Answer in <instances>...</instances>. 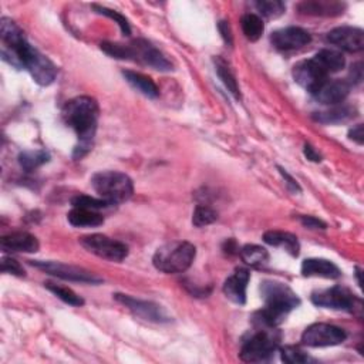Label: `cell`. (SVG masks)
I'll use <instances>...</instances> for the list:
<instances>
[{
    "mask_svg": "<svg viewBox=\"0 0 364 364\" xmlns=\"http://www.w3.org/2000/svg\"><path fill=\"white\" fill-rule=\"evenodd\" d=\"M48 160H50V154L43 151V150H37V151H23L19 155V162H20L21 168L26 173L35 171V169H37L39 166H41L46 162H48Z\"/></svg>",
    "mask_w": 364,
    "mask_h": 364,
    "instance_id": "29",
    "label": "cell"
},
{
    "mask_svg": "<svg viewBox=\"0 0 364 364\" xmlns=\"http://www.w3.org/2000/svg\"><path fill=\"white\" fill-rule=\"evenodd\" d=\"M39 240L29 232H13L2 238V249L5 252L33 253L39 251Z\"/></svg>",
    "mask_w": 364,
    "mask_h": 364,
    "instance_id": "20",
    "label": "cell"
},
{
    "mask_svg": "<svg viewBox=\"0 0 364 364\" xmlns=\"http://www.w3.org/2000/svg\"><path fill=\"white\" fill-rule=\"evenodd\" d=\"M263 240L271 247L283 248L287 253H290L292 256H299L300 245H299L298 236H295L294 233L282 232V231H269L263 235Z\"/></svg>",
    "mask_w": 364,
    "mask_h": 364,
    "instance_id": "21",
    "label": "cell"
},
{
    "mask_svg": "<svg viewBox=\"0 0 364 364\" xmlns=\"http://www.w3.org/2000/svg\"><path fill=\"white\" fill-rule=\"evenodd\" d=\"M123 76L126 77V80L135 90H138L145 97H150V99H155V97L160 95V90H158L157 84L154 83V80L151 77L144 76V75H141V73L131 71V70L123 71Z\"/></svg>",
    "mask_w": 364,
    "mask_h": 364,
    "instance_id": "24",
    "label": "cell"
},
{
    "mask_svg": "<svg viewBox=\"0 0 364 364\" xmlns=\"http://www.w3.org/2000/svg\"><path fill=\"white\" fill-rule=\"evenodd\" d=\"M356 275H357V280H358V285L361 286V278H360V276H361V272H360V269H358V268H357V272H356Z\"/></svg>",
    "mask_w": 364,
    "mask_h": 364,
    "instance_id": "42",
    "label": "cell"
},
{
    "mask_svg": "<svg viewBox=\"0 0 364 364\" xmlns=\"http://www.w3.org/2000/svg\"><path fill=\"white\" fill-rule=\"evenodd\" d=\"M298 10L302 15L309 16L333 17L345 13L346 3L336 2V0H307V2H302L298 5Z\"/></svg>",
    "mask_w": 364,
    "mask_h": 364,
    "instance_id": "18",
    "label": "cell"
},
{
    "mask_svg": "<svg viewBox=\"0 0 364 364\" xmlns=\"http://www.w3.org/2000/svg\"><path fill=\"white\" fill-rule=\"evenodd\" d=\"M91 185L100 198L106 200L111 205L128 201L134 192L131 178L118 171H102L94 174Z\"/></svg>",
    "mask_w": 364,
    "mask_h": 364,
    "instance_id": "6",
    "label": "cell"
},
{
    "mask_svg": "<svg viewBox=\"0 0 364 364\" xmlns=\"http://www.w3.org/2000/svg\"><path fill=\"white\" fill-rule=\"evenodd\" d=\"M354 117V108L347 107V106H333V108L326 110V111H319L314 113L313 118L319 121L322 124H338L345 123L349 118Z\"/></svg>",
    "mask_w": 364,
    "mask_h": 364,
    "instance_id": "25",
    "label": "cell"
},
{
    "mask_svg": "<svg viewBox=\"0 0 364 364\" xmlns=\"http://www.w3.org/2000/svg\"><path fill=\"white\" fill-rule=\"evenodd\" d=\"M302 275L306 278H325V279H337L342 276L341 269L327 259L310 258L302 263Z\"/></svg>",
    "mask_w": 364,
    "mask_h": 364,
    "instance_id": "19",
    "label": "cell"
},
{
    "mask_svg": "<svg viewBox=\"0 0 364 364\" xmlns=\"http://www.w3.org/2000/svg\"><path fill=\"white\" fill-rule=\"evenodd\" d=\"M255 6L262 16L268 19H276L286 10V5L280 2V0H259V2L255 3Z\"/></svg>",
    "mask_w": 364,
    "mask_h": 364,
    "instance_id": "31",
    "label": "cell"
},
{
    "mask_svg": "<svg viewBox=\"0 0 364 364\" xmlns=\"http://www.w3.org/2000/svg\"><path fill=\"white\" fill-rule=\"evenodd\" d=\"M114 299L117 302H119L121 305H124L131 313H134L135 316L140 319L153 322V323H166V322L171 320L168 314L165 313V310L154 302L140 300V299H135L133 296L121 295V294L114 295Z\"/></svg>",
    "mask_w": 364,
    "mask_h": 364,
    "instance_id": "12",
    "label": "cell"
},
{
    "mask_svg": "<svg viewBox=\"0 0 364 364\" xmlns=\"http://www.w3.org/2000/svg\"><path fill=\"white\" fill-rule=\"evenodd\" d=\"M305 155L307 160L313 161V162H320L322 161V155L314 150L310 144H305Z\"/></svg>",
    "mask_w": 364,
    "mask_h": 364,
    "instance_id": "41",
    "label": "cell"
},
{
    "mask_svg": "<svg viewBox=\"0 0 364 364\" xmlns=\"http://www.w3.org/2000/svg\"><path fill=\"white\" fill-rule=\"evenodd\" d=\"M197 256V248L189 242H169L157 249L153 258L155 269L164 274H182Z\"/></svg>",
    "mask_w": 364,
    "mask_h": 364,
    "instance_id": "5",
    "label": "cell"
},
{
    "mask_svg": "<svg viewBox=\"0 0 364 364\" xmlns=\"http://www.w3.org/2000/svg\"><path fill=\"white\" fill-rule=\"evenodd\" d=\"M280 357L282 361L287 363V364H303L310 361V357L300 350L299 347L295 346H285L280 349Z\"/></svg>",
    "mask_w": 364,
    "mask_h": 364,
    "instance_id": "35",
    "label": "cell"
},
{
    "mask_svg": "<svg viewBox=\"0 0 364 364\" xmlns=\"http://www.w3.org/2000/svg\"><path fill=\"white\" fill-rule=\"evenodd\" d=\"M67 220L70 225L76 228H94L104 224V216L102 213L83 208H73L67 215Z\"/></svg>",
    "mask_w": 364,
    "mask_h": 364,
    "instance_id": "22",
    "label": "cell"
},
{
    "mask_svg": "<svg viewBox=\"0 0 364 364\" xmlns=\"http://www.w3.org/2000/svg\"><path fill=\"white\" fill-rule=\"evenodd\" d=\"M213 61H215V70H216L218 77L221 79V82L224 83V86L228 88V91L235 97V99L236 100H240L239 86H238L236 77L233 75L232 68L229 67V64L224 59H221V57H216Z\"/></svg>",
    "mask_w": 364,
    "mask_h": 364,
    "instance_id": "26",
    "label": "cell"
},
{
    "mask_svg": "<svg viewBox=\"0 0 364 364\" xmlns=\"http://www.w3.org/2000/svg\"><path fill=\"white\" fill-rule=\"evenodd\" d=\"M242 260L252 268L260 269L269 263V253L265 248L258 245H245L239 251Z\"/></svg>",
    "mask_w": 364,
    "mask_h": 364,
    "instance_id": "27",
    "label": "cell"
},
{
    "mask_svg": "<svg viewBox=\"0 0 364 364\" xmlns=\"http://www.w3.org/2000/svg\"><path fill=\"white\" fill-rule=\"evenodd\" d=\"M73 208H83V209H91V211H99L111 207L110 202H107L103 198H94L90 195H77L71 200Z\"/></svg>",
    "mask_w": 364,
    "mask_h": 364,
    "instance_id": "33",
    "label": "cell"
},
{
    "mask_svg": "<svg viewBox=\"0 0 364 364\" xmlns=\"http://www.w3.org/2000/svg\"><path fill=\"white\" fill-rule=\"evenodd\" d=\"M313 60L319 64V67L326 73V75H333V73L341 71L346 66L345 56L333 48H323V50L314 55Z\"/></svg>",
    "mask_w": 364,
    "mask_h": 364,
    "instance_id": "23",
    "label": "cell"
},
{
    "mask_svg": "<svg viewBox=\"0 0 364 364\" xmlns=\"http://www.w3.org/2000/svg\"><path fill=\"white\" fill-rule=\"evenodd\" d=\"M249 279H251V274L248 269L245 268L236 269L224 283L225 296L236 305H245Z\"/></svg>",
    "mask_w": 364,
    "mask_h": 364,
    "instance_id": "17",
    "label": "cell"
},
{
    "mask_svg": "<svg viewBox=\"0 0 364 364\" xmlns=\"http://www.w3.org/2000/svg\"><path fill=\"white\" fill-rule=\"evenodd\" d=\"M93 9L94 10H97V13H100V15H104V16H107V17H110V19H113L117 24H118V26H119V29H121V32H123V35L124 36H130L131 35V28H130V23H128V20L123 16V15H119L118 12H115V10H111V9H108V8H104V6H99V5H93Z\"/></svg>",
    "mask_w": 364,
    "mask_h": 364,
    "instance_id": "34",
    "label": "cell"
},
{
    "mask_svg": "<svg viewBox=\"0 0 364 364\" xmlns=\"http://www.w3.org/2000/svg\"><path fill=\"white\" fill-rule=\"evenodd\" d=\"M242 32H244L245 37L251 41H256L262 37L265 32V24L263 20L253 13H248L242 17Z\"/></svg>",
    "mask_w": 364,
    "mask_h": 364,
    "instance_id": "28",
    "label": "cell"
},
{
    "mask_svg": "<svg viewBox=\"0 0 364 364\" xmlns=\"http://www.w3.org/2000/svg\"><path fill=\"white\" fill-rule=\"evenodd\" d=\"M2 272L5 274H10V275H15V276H24L26 275V272H24L23 266L13 258L10 256H3L2 259Z\"/></svg>",
    "mask_w": 364,
    "mask_h": 364,
    "instance_id": "36",
    "label": "cell"
},
{
    "mask_svg": "<svg viewBox=\"0 0 364 364\" xmlns=\"http://www.w3.org/2000/svg\"><path fill=\"white\" fill-rule=\"evenodd\" d=\"M80 244L90 253L111 262H121L128 256V247L126 244L102 233L83 236L80 238Z\"/></svg>",
    "mask_w": 364,
    "mask_h": 364,
    "instance_id": "9",
    "label": "cell"
},
{
    "mask_svg": "<svg viewBox=\"0 0 364 364\" xmlns=\"http://www.w3.org/2000/svg\"><path fill=\"white\" fill-rule=\"evenodd\" d=\"M294 79L305 90L314 94L323 86L326 80H329V76L319 67L316 61L310 59L303 60L294 67Z\"/></svg>",
    "mask_w": 364,
    "mask_h": 364,
    "instance_id": "13",
    "label": "cell"
},
{
    "mask_svg": "<svg viewBox=\"0 0 364 364\" xmlns=\"http://www.w3.org/2000/svg\"><path fill=\"white\" fill-rule=\"evenodd\" d=\"M102 50L111 56L113 59L119 60H134L142 63L158 71H171L173 64L169 61L157 47H154L147 40H134L130 44L119 43H102Z\"/></svg>",
    "mask_w": 364,
    "mask_h": 364,
    "instance_id": "4",
    "label": "cell"
},
{
    "mask_svg": "<svg viewBox=\"0 0 364 364\" xmlns=\"http://www.w3.org/2000/svg\"><path fill=\"white\" fill-rule=\"evenodd\" d=\"M216 220H218L216 211H213L208 205H198L195 208V211H193V215H192V224L195 225V227H198V228L211 225Z\"/></svg>",
    "mask_w": 364,
    "mask_h": 364,
    "instance_id": "32",
    "label": "cell"
},
{
    "mask_svg": "<svg viewBox=\"0 0 364 364\" xmlns=\"http://www.w3.org/2000/svg\"><path fill=\"white\" fill-rule=\"evenodd\" d=\"M349 138L353 140L354 142L357 144H363V140H364V134H363V126L361 124H357L356 127H353L350 131H349Z\"/></svg>",
    "mask_w": 364,
    "mask_h": 364,
    "instance_id": "40",
    "label": "cell"
},
{
    "mask_svg": "<svg viewBox=\"0 0 364 364\" xmlns=\"http://www.w3.org/2000/svg\"><path fill=\"white\" fill-rule=\"evenodd\" d=\"M46 287L50 290L53 295H56L60 300H63L64 303H67L70 306L80 307V306L84 305V300L76 292H73V290L68 289V287L59 286V285H55V283H46Z\"/></svg>",
    "mask_w": 364,
    "mask_h": 364,
    "instance_id": "30",
    "label": "cell"
},
{
    "mask_svg": "<svg viewBox=\"0 0 364 364\" xmlns=\"http://www.w3.org/2000/svg\"><path fill=\"white\" fill-rule=\"evenodd\" d=\"M30 263L35 266V268L60 278L63 280H71V282H80V283H91L97 285L102 283L103 279L94 275L90 271H86L83 268H79V266H73L61 262H53V260H30Z\"/></svg>",
    "mask_w": 364,
    "mask_h": 364,
    "instance_id": "10",
    "label": "cell"
},
{
    "mask_svg": "<svg viewBox=\"0 0 364 364\" xmlns=\"http://www.w3.org/2000/svg\"><path fill=\"white\" fill-rule=\"evenodd\" d=\"M347 333L338 326L327 323L310 325L302 334V343L307 347H330L342 345Z\"/></svg>",
    "mask_w": 364,
    "mask_h": 364,
    "instance_id": "11",
    "label": "cell"
},
{
    "mask_svg": "<svg viewBox=\"0 0 364 364\" xmlns=\"http://www.w3.org/2000/svg\"><path fill=\"white\" fill-rule=\"evenodd\" d=\"M256 327V332L242 345L240 358L247 363L268 361L279 349L282 336L276 327Z\"/></svg>",
    "mask_w": 364,
    "mask_h": 364,
    "instance_id": "7",
    "label": "cell"
},
{
    "mask_svg": "<svg viewBox=\"0 0 364 364\" xmlns=\"http://www.w3.org/2000/svg\"><path fill=\"white\" fill-rule=\"evenodd\" d=\"M279 171H280L282 177L285 178V181H286V184H287V188H289L290 191H294V192H300V191H302L300 186H299V184H298V181H296L294 177H290V175L286 173V169H283V168L279 166Z\"/></svg>",
    "mask_w": 364,
    "mask_h": 364,
    "instance_id": "39",
    "label": "cell"
},
{
    "mask_svg": "<svg viewBox=\"0 0 364 364\" xmlns=\"http://www.w3.org/2000/svg\"><path fill=\"white\" fill-rule=\"evenodd\" d=\"M218 29H220V33H221L224 41L227 43V46L232 47V44H233V37H232V30H231L229 23H228L227 20L220 21V24H218Z\"/></svg>",
    "mask_w": 364,
    "mask_h": 364,
    "instance_id": "38",
    "label": "cell"
},
{
    "mask_svg": "<svg viewBox=\"0 0 364 364\" xmlns=\"http://www.w3.org/2000/svg\"><path fill=\"white\" fill-rule=\"evenodd\" d=\"M312 302L319 307L343 310L349 313H356V310H361V300L343 286H333L330 289L314 292L312 295Z\"/></svg>",
    "mask_w": 364,
    "mask_h": 364,
    "instance_id": "8",
    "label": "cell"
},
{
    "mask_svg": "<svg viewBox=\"0 0 364 364\" xmlns=\"http://www.w3.org/2000/svg\"><path fill=\"white\" fill-rule=\"evenodd\" d=\"M260 295L265 307L255 314L253 323L262 327H278L287 314L300 305V299L294 290L278 280H263Z\"/></svg>",
    "mask_w": 364,
    "mask_h": 364,
    "instance_id": "2",
    "label": "cell"
},
{
    "mask_svg": "<svg viewBox=\"0 0 364 364\" xmlns=\"http://www.w3.org/2000/svg\"><path fill=\"white\" fill-rule=\"evenodd\" d=\"M64 123L76 131L80 145L75 150V158H83L91 149L99 121V104L91 97L82 95L66 103L63 107Z\"/></svg>",
    "mask_w": 364,
    "mask_h": 364,
    "instance_id": "3",
    "label": "cell"
},
{
    "mask_svg": "<svg viewBox=\"0 0 364 364\" xmlns=\"http://www.w3.org/2000/svg\"><path fill=\"white\" fill-rule=\"evenodd\" d=\"M312 41V36L307 30L302 28H285L272 33L271 43L278 48V50H296Z\"/></svg>",
    "mask_w": 364,
    "mask_h": 364,
    "instance_id": "15",
    "label": "cell"
},
{
    "mask_svg": "<svg viewBox=\"0 0 364 364\" xmlns=\"http://www.w3.org/2000/svg\"><path fill=\"white\" fill-rule=\"evenodd\" d=\"M352 83L347 80H326L323 86L314 93V99L325 106H337L343 103L350 93Z\"/></svg>",
    "mask_w": 364,
    "mask_h": 364,
    "instance_id": "16",
    "label": "cell"
},
{
    "mask_svg": "<svg viewBox=\"0 0 364 364\" xmlns=\"http://www.w3.org/2000/svg\"><path fill=\"white\" fill-rule=\"evenodd\" d=\"M327 41L341 50L357 53L364 48V32L358 28L342 26L336 28L327 35Z\"/></svg>",
    "mask_w": 364,
    "mask_h": 364,
    "instance_id": "14",
    "label": "cell"
},
{
    "mask_svg": "<svg viewBox=\"0 0 364 364\" xmlns=\"http://www.w3.org/2000/svg\"><path fill=\"white\" fill-rule=\"evenodd\" d=\"M300 221L303 224V227L309 228V229H326L327 225L318 220V218H314V216H300Z\"/></svg>",
    "mask_w": 364,
    "mask_h": 364,
    "instance_id": "37",
    "label": "cell"
},
{
    "mask_svg": "<svg viewBox=\"0 0 364 364\" xmlns=\"http://www.w3.org/2000/svg\"><path fill=\"white\" fill-rule=\"evenodd\" d=\"M0 37L5 43L3 59L19 68H26L40 86H50L57 76V67L35 48L17 24L8 17L0 21Z\"/></svg>",
    "mask_w": 364,
    "mask_h": 364,
    "instance_id": "1",
    "label": "cell"
}]
</instances>
